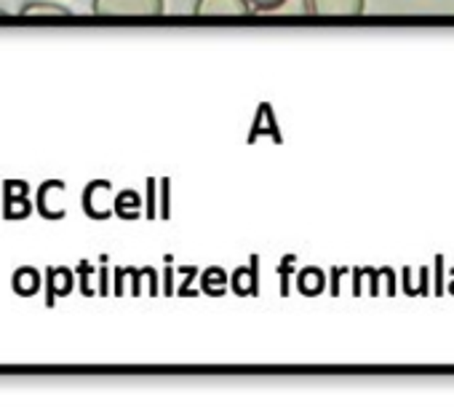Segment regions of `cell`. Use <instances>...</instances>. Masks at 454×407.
I'll list each match as a JSON object with an SVG mask.
<instances>
[{
  "label": "cell",
  "mask_w": 454,
  "mask_h": 407,
  "mask_svg": "<svg viewBox=\"0 0 454 407\" xmlns=\"http://www.w3.org/2000/svg\"><path fill=\"white\" fill-rule=\"evenodd\" d=\"M97 17H160L166 0H91Z\"/></svg>",
  "instance_id": "1"
},
{
  "label": "cell",
  "mask_w": 454,
  "mask_h": 407,
  "mask_svg": "<svg viewBox=\"0 0 454 407\" xmlns=\"http://www.w3.org/2000/svg\"><path fill=\"white\" fill-rule=\"evenodd\" d=\"M22 17H73V9L57 4V0H30L20 9Z\"/></svg>",
  "instance_id": "4"
},
{
  "label": "cell",
  "mask_w": 454,
  "mask_h": 407,
  "mask_svg": "<svg viewBox=\"0 0 454 407\" xmlns=\"http://www.w3.org/2000/svg\"><path fill=\"white\" fill-rule=\"evenodd\" d=\"M195 17H247L254 14L249 0H195Z\"/></svg>",
  "instance_id": "2"
},
{
  "label": "cell",
  "mask_w": 454,
  "mask_h": 407,
  "mask_svg": "<svg viewBox=\"0 0 454 407\" xmlns=\"http://www.w3.org/2000/svg\"><path fill=\"white\" fill-rule=\"evenodd\" d=\"M316 17H361L366 0H310Z\"/></svg>",
  "instance_id": "3"
},
{
  "label": "cell",
  "mask_w": 454,
  "mask_h": 407,
  "mask_svg": "<svg viewBox=\"0 0 454 407\" xmlns=\"http://www.w3.org/2000/svg\"><path fill=\"white\" fill-rule=\"evenodd\" d=\"M254 14H273L284 6V0H249Z\"/></svg>",
  "instance_id": "7"
},
{
  "label": "cell",
  "mask_w": 454,
  "mask_h": 407,
  "mask_svg": "<svg viewBox=\"0 0 454 407\" xmlns=\"http://www.w3.org/2000/svg\"><path fill=\"white\" fill-rule=\"evenodd\" d=\"M278 12L292 14V17H302V14H313V6H310V0H284V6Z\"/></svg>",
  "instance_id": "6"
},
{
  "label": "cell",
  "mask_w": 454,
  "mask_h": 407,
  "mask_svg": "<svg viewBox=\"0 0 454 407\" xmlns=\"http://www.w3.org/2000/svg\"><path fill=\"white\" fill-rule=\"evenodd\" d=\"M0 17H6V12H4V9H0Z\"/></svg>",
  "instance_id": "8"
},
{
  "label": "cell",
  "mask_w": 454,
  "mask_h": 407,
  "mask_svg": "<svg viewBox=\"0 0 454 407\" xmlns=\"http://www.w3.org/2000/svg\"><path fill=\"white\" fill-rule=\"evenodd\" d=\"M14 290L20 292V295H33L35 290H38V284H41V276H38V271L35 268H20L17 274H14Z\"/></svg>",
  "instance_id": "5"
}]
</instances>
